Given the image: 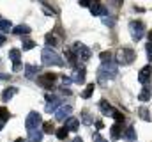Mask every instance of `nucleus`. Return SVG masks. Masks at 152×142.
Returning <instances> with one entry per match:
<instances>
[{"label":"nucleus","instance_id":"f257e3e1","mask_svg":"<svg viewBox=\"0 0 152 142\" xmlns=\"http://www.w3.org/2000/svg\"><path fill=\"white\" fill-rule=\"evenodd\" d=\"M41 59L44 66H64V59L51 48H44L41 53Z\"/></svg>","mask_w":152,"mask_h":142},{"label":"nucleus","instance_id":"f03ea898","mask_svg":"<svg viewBox=\"0 0 152 142\" xmlns=\"http://www.w3.org/2000/svg\"><path fill=\"white\" fill-rule=\"evenodd\" d=\"M117 76V64L115 62H103L101 64V68L97 70V78L101 80V82H106V80H112Z\"/></svg>","mask_w":152,"mask_h":142},{"label":"nucleus","instance_id":"7ed1b4c3","mask_svg":"<svg viewBox=\"0 0 152 142\" xmlns=\"http://www.w3.org/2000/svg\"><path fill=\"white\" fill-rule=\"evenodd\" d=\"M134 59H136V53L133 48H120L117 52V62L122 66H129Z\"/></svg>","mask_w":152,"mask_h":142},{"label":"nucleus","instance_id":"20e7f679","mask_svg":"<svg viewBox=\"0 0 152 142\" xmlns=\"http://www.w3.org/2000/svg\"><path fill=\"white\" fill-rule=\"evenodd\" d=\"M71 50H73V53L76 55V59H80V61H83V62H87V61L90 59V50H88L83 43H80V41H76Z\"/></svg>","mask_w":152,"mask_h":142},{"label":"nucleus","instance_id":"39448f33","mask_svg":"<svg viewBox=\"0 0 152 142\" xmlns=\"http://www.w3.org/2000/svg\"><path fill=\"white\" fill-rule=\"evenodd\" d=\"M129 32H131V37H133L134 41H140V39L143 37V34H145V25H143L142 21L134 20V21L129 23Z\"/></svg>","mask_w":152,"mask_h":142},{"label":"nucleus","instance_id":"423d86ee","mask_svg":"<svg viewBox=\"0 0 152 142\" xmlns=\"http://www.w3.org/2000/svg\"><path fill=\"white\" fill-rule=\"evenodd\" d=\"M39 124H42V117L39 112H30L25 119V128L30 132V130H37Z\"/></svg>","mask_w":152,"mask_h":142},{"label":"nucleus","instance_id":"0eeeda50","mask_svg":"<svg viewBox=\"0 0 152 142\" xmlns=\"http://www.w3.org/2000/svg\"><path fill=\"white\" fill-rule=\"evenodd\" d=\"M55 80H57V75L55 73H44V75H41L37 78L39 85L44 87V89H51L55 85Z\"/></svg>","mask_w":152,"mask_h":142},{"label":"nucleus","instance_id":"6e6552de","mask_svg":"<svg viewBox=\"0 0 152 142\" xmlns=\"http://www.w3.org/2000/svg\"><path fill=\"white\" fill-rule=\"evenodd\" d=\"M71 114H73V106L71 105H62L58 110H55V117H57L58 121H66V119H69Z\"/></svg>","mask_w":152,"mask_h":142},{"label":"nucleus","instance_id":"1a4fd4ad","mask_svg":"<svg viewBox=\"0 0 152 142\" xmlns=\"http://www.w3.org/2000/svg\"><path fill=\"white\" fill-rule=\"evenodd\" d=\"M9 59H11V62H12V68L14 70H20V66H21V52L20 50H11L9 52Z\"/></svg>","mask_w":152,"mask_h":142},{"label":"nucleus","instance_id":"9d476101","mask_svg":"<svg viewBox=\"0 0 152 142\" xmlns=\"http://www.w3.org/2000/svg\"><path fill=\"white\" fill-rule=\"evenodd\" d=\"M151 76H152V66H145V68H142L140 75H138V82L140 84H149Z\"/></svg>","mask_w":152,"mask_h":142},{"label":"nucleus","instance_id":"9b49d317","mask_svg":"<svg viewBox=\"0 0 152 142\" xmlns=\"http://www.w3.org/2000/svg\"><path fill=\"white\" fill-rule=\"evenodd\" d=\"M88 7H90V13H92V16H104V14H108L106 7H103L99 2H94V4H90Z\"/></svg>","mask_w":152,"mask_h":142},{"label":"nucleus","instance_id":"f8f14e48","mask_svg":"<svg viewBox=\"0 0 152 142\" xmlns=\"http://www.w3.org/2000/svg\"><path fill=\"white\" fill-rule=\"evenodd\" d=\"M46 100H48V103H46V112H53V110H57V106L60 105V100L57 98V96H46Z\"/></svg>","mask_w":152,"mask_h":142},{"label":"nucleus","instance_id":"ddd939ff","mask_svg":"<svg viewBox=\"0 0 152 142\" xmlns=\"http://www.w3.org/2000/svg\"><path fill=\"white\" fill-rule=\"evenodd\" d=\"M78 126H80V121H78L76 117H73V115H71L69 119H66L64 128H66L67 132H69V130H71V132H76V130H78Z\"/></svg>","mask_w":152,"mask_h":142},{"label":"nucleus","instance_id":"4468645a","mask_svg":"<svg viewBox=\"0 0 152 142\" xmlns=\"http://www.w3.org/2000/svg\"><path fill=\"white\" fill-rule=\"evenodd\" d=\"M39 68L37 66H32V64H27V66H25V76H27V78H36V76H37V73H39Z\"/></svg>","mask_w":152,"mask_h":142},{"label":"nucleus","instance_id":"2eb2a0df","mask_svg":"<svg viewBox=\"0 0 152 142\" xmlns=\"http://www.w3.org/2000/svg\"><path fill=\"white\" fill-rule=\"evenodd\" d=\"M73 82H76V84H83V82H85V68H78V70H75Z\"/></svg>","mask_w":152,"mask_h":142},{"label":"nucleus","instance_id":"dca6fc26","mask_svg":"<svg viewBox=\"0 0 152 142\" xmlns=\"http://www.w3.org/2000/svg\"><path fill=\"white\" fill-rule=\"evenodd\" d=\"M28 141L30 142H41L42 141V132H41V130H30V132H28Z\"/></svg>","mask_w":152,"mask_h":142},{"label":"nucleus","instance_id":"f3484780","mask_svg":"<svg viewBox=\"0 0 152 142\" xmlns=\"http://www.w3.org/2000/svg\"><path fill=\"white\" fill-rule=\"evenodd\" d=\"M122 137H124L126 141H131V142L136 141V130H134V126H129V128L122 133Z\"/></svg>","mask_w":152,"mask_h":142},{"label":"nucleus","instance_id":"a211bd4d","mask_svg":"<svg viewBox=\"0 0 152 142\" xmlns=\"http://www.w3.org/2000/svg\"><path fill=\"white\" fill-rule=\"evenodd\" d=\"M110 135H112L113 141H117V139L122 135V126H120V123H115L113 126L110 128Z\"/></svg>","mask_w":152,"mask_h":142},{"label":"nucleus","instance_id":"6ab92c4d","mask_svg":"<svg viewBox=\"0 0 152 142\" xmlns=\"http://www.w3.org/2000/svg\"><path fill=\"white\" fill-rule=\"evenodd\" d=\"M99 108H101L104 114H112V115H113L115 112H117V110H115L113 106H112L110 103H108V101H106V100H101V101H99Z\"/></svg>","mask_w":152,"mask_h":142},{"label":"nucleus","instance_id":"aec40b11","mask_svg":"<svg viewBox=\"0 0 152 142\" xmlns=\"http://www.w3.org/2000/svg\"><path fill=\"white\" fill-rule=\"evenodd\" d=\"M16 92H18V89H16V87H7V89L2 92V100H4V101H9Z\"/></svg>","mask_w":152,"mask_h":142},{"label":"nucleus","instance_id":"412c9836","mask_svg":"<svg viewBox=\"0 0 152 142\" xmlns=\"http://www.w3.org/2000/svg\"><path fill=\"white\" fill-rule=\"evenodd\" d=\"M12 32L14 34H20V36H27V34H30V27L28 25H18V27H14Z\"/></svg>","mask_w":152,"mask_h":142},{"label":"nucleus","instance_id":"4be33fe9","mask_svg":"<svg viewBox=\"0 0 152 142\" xmlns=\"http://www.w3.org/2000/svg\"><path fill=\"white\" fill-rule=\"evenodd\" d=\"M138 100L140 101H149L151 100V87H143L142 92L138 94Z\"/></svg>","mask_w":152,"mask_h":142},{"label":"nucleus","instance_id":"5701e85b","mask_svg":"<svg viewBox=\"0 0 152 142\" xmlns=\"http://www.w3.org/2000/svg\"><path fill=\"white\" fill-rule=\"evenodd\" d=\"M46 43L51 44V46H58V44H60V39H58L55 34H48L46 36Z\"/></svg>","mask_w":152,"mask_h":142},{"label":"nucleus","instance_id":"b1692460","mask_svg":"<svg viewBox=\"0 0 152 142\" xmlns=\"http://www.w3.org/2000/svg\"><path fill=\"white\" fill-rule=\"evenodd\" d=\"M66 59H67V62H69V64H73V66H75L76 61H78V59H76V55L73 53V50H71V48H67V50H66Z\"/></svg>","mask_w":152,"mask_h":142},{"label":"nucleus","instance_id":"393cba45","mask_svg":"<svg viewBox=\"0 0 152 142\" xmlns=\"http://www.w3.org/2000/svg\"><path fill=\"white\" fill-rule=\"evenodd\" d=\"M42 132H44V133H53V132H55V126H53V123H51V121H46V123H42Z\"/></svg>","mask_w":152,"mask_h":142},{"label":"nucleus","instance_id":"a878e982","mask_svg":"<svg viewBox=\"0 0 152 142\" xmlns=\"http://www.w3.org/2000/svg\"><path fill=\"white\" fill-rule=\"evenodd\" d=\"M12 29V23L9 21V20H0V30L2 32H7V30H11Z\"/></svg>","mask_w":152,"mask_h":142},{"label":"nucleus","instance_id":"bb28decb","mask_svg":"<svg viewBox=\"0 0 152 142\" xmlns=\"http://www.w3.org/2000/svg\"><path fill=\"white\" fill-rule=\"evenodd\" d=\"M94 87H96L94 84H90V85H87V89H85V91L81 92V96H83V98H90V96H92V92H94Z\"/></svg>","mask_w":152,"mask_h":142},{"label":"nucleus","instance_id":"cd10ccee","mask_svg":"<svg viewBox=\"0 0 152 142\" xmlns=\"http://www.w3.org/2000/svg\"><path fill=\"white\" fill-rule=\"evenodd\" d=\"M81 121H83L85 124H90V123H92V117H90V112H88V110H83V112H81Z\"/></svg>","mask_w":152,"mask_h":142},{"label":"nucleus","instance_id":"c85d7f7f","mask_svg":"<svg viewBox=\"0 0 152 142\" xmlns=\"http://www.w3.org/2000/svg\"><path fill=\"white\" fill-rule=\"evenodd\" d=\"M36 46V43L32 39H23V50H32Z\"/></svg>","mask_w":152,"mask_h":142},{"label":"nucleus","instance_id":"c756f323","mask_svg":"<svg viewBox=\"0 0 152 142\" xmlns=\"http://www.w3.org/2000/svg\"><path fill=\"white\" fill-rule=\"evenodd\" d=\"M99 57H101L103 62H110V61H112V52H101Z\"/></svg>","mask_w":152,"mask_h":142},{"label":"nucleus","instance_id":"7c9ffc66","mask_svg":"<svg viewBox=\"0 0 152 142\" xmlns=\"http://www.w3.org/2000/svg\"><path fill=\"white\" fill-rule=\"evenodd\" d=\"M140 115H142V119H143V121H151V115H149V110H147L145 106H142V108H140Z\"/></svg>","mask_w":152,"mask_h":142},{"label":"nucleus","instance_id":"2f4dec72","mask_svg":"<svg viewBox=\"0 0 152 142\" xmlns=\"http://www.w3.org/2000/svg\"><path fill=\"white\" fill-rule=\"evenodd\" d=\"M57 137H58L60 141H64V139L67 137V130H66V128H58V130H57Z\"/></svg>","mask_w":152,"mask_h":142},{"label":"nucleus","instance_id":"473e14b6","mask_svg":"<svg viewBox=\"0 0 152 142\" xmlns=\"http://www.w3.org/2000/svg\"><path fill=\"white\" fill-rule=\"evenodd\" d=\"M0 119H9V110L5 108V106H0Z\"/></svg>","mask_w":152,"mask_h":142},{"label":"nucleus","instance_id":"72a5a7b5","mask_svg":"<svg viewBox=\"0 0 152 142\" xmlns=\"http://www.w3.org/2000/svg\"><path fill=\"white\" fill-rule=\"evenodd\" d=\"M103 23H104V25H110V27H112V25L115 23V20H113V18H110L108 14H104V16H103Z\"/></svg>","mask_w":152,"mask_h":142},{"label":"nucleus","instance_id":"f704fd0d","mask_svg":"<svg viewBox=\"0 0 152 142\" xmlns=\"http://www.w3.org/2000/svg\"><path fill=\"white\" fill-rule=\"evenodd\" d=\"M145 50H147V57H149V61H152V43L151 41H149V44H147Z\"/></svg>","mask_w":152,"mask_h":142},{"label":"nucleus","instance_id":"c9c22d12","mask_svg":"<svg viewBox=\"0 0 152 142\" xmlns=\"http://www.w3.org/2000/svg\"><path fill=\"white\" fill-rule=\"evenodd\" d=\"M94 142H108L106 139H103L99 133H94Z\"/></svg>","mask_w":152,"mask_h":142},{"label":"nucleus","instance_id":"e433bc0d","mask_svg":"<svg viewBox=\"0 0 152 142\" xmlns=\"http://www.w3.org/2000/svg\"><path fill=\"white\" fill-rule=\"evenodd\" d=\"M80 5L81 7H88L90 5V0H80Z\"/></svg>","mask_w":152,"mask_h":142},{"label":"nucleus","instance_id":"4c0bfd02","mask_svg":"<svg viewBox=\"0 0 152 142\" xmlns=\"http://www.w3.org/2000/svg\"><path fill=\"white\" fill-rule=\"evenodd\" d=\"M62 82H64V87H66V85H69V84H71V78H67V76H62Z\"/></svg>","mask_w":152,"mask_h":142},{"label":"nucleus","instance_id":"58836bf2","mask_svg":"<svg viewBox=\"0 0 152 142\" xmlns=\"http://www.w3.org/2000/svg\"><path fill=\"white\" fill-rule=\"evenodd\" d=\"M2 44H5V36L4 34H0V46H2Z\"/></svg>","mask_w":152,"mask_h":142},{"label":"nucleus","instance_id":"ea45409f","mask_svg":"<svg viewBox=\"0 0 152 142\" xmlns=\"http://www.w3.org/2000/svg\"><path fill=\"white\" fill-rule=\"evenodd\" d=\"M96 128H99V130H101V128H103V121H97V123H96Z\"/></svg>","mask_w":152,"mask_h":142},{"label":"nucleus","instance_id":"a19ab883","mask_svg":"<svg viewBox=\"0 0 152 142\" xmlns=\"http://www.w3.org/2000/svg\"><path fill=\"white\" fill-rule=\"evenodd\" d=\"M5 123H7V121H5V119H0V130H2V128H4V126H5Z\"/></svg>","mask_w":152,"mask_h":142},{"label":"nucleus","instance_id":"79ce46f5","mask_svg":"<svg viewBox=\"0 0 152 142\" xmlns=\"http://www.w3.org/2000/svg\"><path fill=\"white\" fill-rule=\"evenodd\" d=\"M71 142H83V141H81L80 137H76V139H73V141H71Z\"/></svg>","mask_w":152,"mask_h":142},{"label":"nucleus","instance_id":"37998d69","mask_svg":"<svg viewBox=\"0 0 152 142\" xmlns=\"http://www.w3.org/2000/svg\"><path fill=\"white\" fill-rule=\"evenodd\" d=\"M147 36H149V41H151V43H152V30H151V32H149V34H147Z\"/></svg>","mask_w":152,"mask_h":142},{"label":"nucleus","instance_id":"c03bdc74","mask_svg":"<svg viewBox=\"0 0 152 142\" xmlns=\"http://www.w3.org/2000/svg\"><path fill=\"white\" fill-rule=\"evenodd\" d=\"M94 2H99V0H94Z\"/></svg>","mask_w":152,"mask_h":142}]
</instances>
